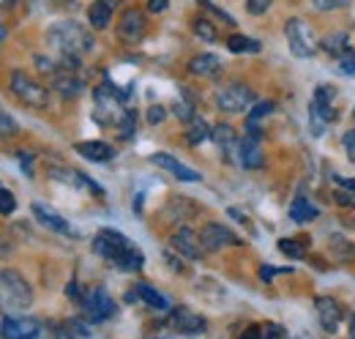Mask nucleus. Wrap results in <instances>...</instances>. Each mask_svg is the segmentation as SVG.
Segmentation results:
<instances>
[{
	"instance_id": "f257e3e1",
	"label": "nucleus",
	"mask_w": 355,
	"mask_h": 339,
	"mask_svg": "<svg viewBox=\"0 0 355 339\" xmlns=\"http://www.w3.org/2000/svg\"><path fill=\"white\" fill-rule=\"evenodd\" d=\"M93 252L104 257L107 263H112L118 271H126V274H134L145 265V254L134 247L132 238H126L123 233H118L112 227H104V230L96 233Z\"/></svg>"
},
{
	"instance_id": "f03ea898",
	"label": "nucleus",
	"mask_w": 355,
	"mask_h": 339,
	"mask_svg": "<svg viewBox=\"0 0 355 339\" xmlns=\"http://www.w3.org/2000/svg\"><path fill=\"white\" fill-rule=\"evenodd\" d=\"M46 44L60 52V55H77L83 58L85 52H90L96 47V39L85 25L74 22V19H63V22H55L49 31H46Z\"/></svg>"
},
{
	"instance_id": "7ed1b4c3",
	"label": "nucleus",
	"mask_w": 355,
	"mask_h": 339,
	"mask_svg": "<svg viewBox=\"0 0 355 339\" xmlns=\"http://www.w3.org/2000/svg\"><path fill=\"white\" fill-rule=\"evenodd\" d=\"M31 304H33V290L28 279L14 268H3L0 271V309L17 312V309H28Z\"/></svg>"
},
{
	"instance_id": "20e7f679",
	"label": "nucleus",
	"mask_w": 355,
	"mask_h": 339,
	"mask_svg": "<svg viewBox=\"0 0 355 339\" xmlns=\"http://www.w3.org/2000/svg\"><path fill=\"white\" fill-rule=\"evenodd\" d=\"M129 90H118L115 85L110 83H101L96 90H93V118L101 124V126H118L121 115H123V101H126Z\"/></svg>"
},
{
	"instance_id": "39448f33",
	"label": "nucleus",
	"mask_w": 355,
	"mask_h": 339,
	"mask_svg": "<svg viewBox=\"0 0 355 339\" xmlns=\"http://www.w3.org/2000/svg\"><path fill=\"white\" fill-rule=\"evenodd\" d=\"M8 88H11L14 99L22 101V104L31 107V110H46V104H49V90H46L39 80H33L28 72H19V69L11 72Z\"/></svg>"
},
{
	"instance_id": "423d86ee",
	"label": "nucleus",
	"mask_w": 355,
	"mask_h": 339,
	"mask_svg": "<svg viewBox=\"0 0 355 339\" xmlns=\"http://www.w3.org/2000/svg\"><path fill=\"white\" fill-rule=\"evenodd\" d=\"M284 36H287V44H290V52L295 58H314L317 49H320V39L317 33L311 31V25L301 17H290L284 22Z\"/></svg>"
},
{
	"instance_id": "0eeeda50",
	"label": "nucleus",
	"mask_w": 355,
	"mask_h": 339,
	"mask_svg": "<svg viewBox=\"0 0 355 339\" xmlns=\"http://www.w3.org/2000/svg\"><path fill=\"white\" fill-rule=\"evenodd\" d=\"M254 101H257V96L246 83H227L216 90V107L222 113H230V115L246 113L249 107H254Z\"/></svg>"
},
{
	"instance_id": "6e6552de",
	"label": "nucleus",
	"mask_w": 355,
	"mask_h": 339,
	"mask_svg": "<svg viewBox=\"0 0 355 339\" xmlns=\"http://www.w3.org/2000/svg\"><path fill=\"white\" fill-rule=\"evenodd\" d=\"M80 306H83V315H85L88 323H104V320L115 317V312H118V304L110 298V293L104 288L90 290L88 296L80 301Z\"/></svg>"
},
{
	"instance_id": "1a4fd4ad",
	"label": "nucleus",
	"mask_w": 355,
	"mask_h": 339,
	"mask_svg": "<svg viewBox=\"0 0 355 339\" xmlns=\"http://www.w3.org/2000/svg\"><path fill=\"white\" fill-rule=\"evenodd\" d=\"M200 244H202L205 254L222 252L227 247H243L241 235H235V233H232L227 224H222V222H208V224L200 230Z\"/></svg>"
},
{
	"instance_id": "9d476101",
	"label": "nucleus",
	"mask_w": 355,
	"mask_h": 339,
	"mask_svg": "<svg viewBox=\"0 0 355 339\" xmlns=\"http://www.w3.org/2000/svg\"><path fill=\"white\" fill-rule=\"evenodd\" d=\"M148 33V17L142 8L137 6H129L121 11L118 17V39L126 44H139Z\"/></svg>"
},
{
	"instance_id": "9b49d317",
	"label": "nucleus",
	"mask_w": 355,
	"mask_h": 339,
	"mask_svg": "<svg viewBox=\"0 0 355 339\" xmlns=\"http://www.w3.org/2000/svg\"><path fill=\"white\" fill-rule=\"evenodd\" d=\"M167 326L178 331V334H186V337H197L208 329V320L197 312H191L189 306H173L170 315H167Z\"/></svg>"
},
{
	"instance_id": "f8f14e48",
	"label": "nucleus",
	"mask_w": 355,
	"mask_h": 339,
	"mask_svg": "<svg viewBox=\"0 0 355 339\" xmlns=\"http://www.w3.org/2000/svg\"><path fill=\"white\" fill-rule=\"evenodd\" d=\"M42 334V323L36 317L6 315L0 320V339H36Z\"/></svg>"
},
{
	"instance_id": "ddd939ff",
	"label": "nucleus",
	"mask_w": 355,
	"mask_h": 339,
	"mask_svg": "<svg viewBox=\"0 0 355 339\" xmlns=\"http://www.w3.org/2000/svg\"><path fill=\"white\" fill-rule=\"evenodd\" d=\"M170 247L186 260H202L205 257V249L200 244V233H194L191 227H178L170 238Z\"/></svg>"
},
{
	"instance_id": "4468645a",
	"label": "nucleus",
	"mask_w": 355,
	"mask_h": 339,
	"mask_svg": "<svg viewBox=\"0 0 355 339\" xmlns=\"http://www.w3.org/2000/svg\"><path fill=\"white\" fill-rule=\"evenodd\" d=\"M314 306H317L320 326H322L328 334H336V329H339V323H342V306H339V301L331 296H320V298H314Z\"/></svg>"
},
{
	"instance_id": "2eb2a0df",
	"label": "nucleus",
	"mask_w": 355,
	"mask_h": 339,
	"mask_svg": "<svg viewBox=\"0 0 355 339\" xmlns=\"http://www.w3.org/2000/svg\"><path fill=\"white\" fill-rule=\"evenodd\" d=\"M49 80H52V90L58 96H63V99H77L83 93V88H85L83 77L77 72H69V69H60V66Z\"/></svg>"
},
{
	"instance_id": "dca6fc26",
	"label": "nucleus",
	"mask_w": 355,
	"mask_h": 339,
	"mask_svg": "<svg viewBox=\"0 0 355 339\" xmlns=\"http://www.w3.org/2000/svg\"><path fill=\"white\" fill-rule=\"evenodd\" d=\"M150 162H153L156 167L167 170L170 175H175L178 181H186V183H197V181L202 178L197 170L186 167L183 162H178L175 156H170V154H162V151H159V154H153V156H150Z\"/></svg>"
},
{
	"instance_id": "f3484780",
	"label": "nucleus",
	"mask_w": 355,
	"mask_h": 339,
	"mask_svg": "<svg viewBox=\"0 0 355 339\" xmlns=\"http://www.w3.org/2000/svg\"><path fill=\"white\" fill-rule=\"evenodd\" d=\"M49 178L52 181H60V183H69V186H77V189H90L93 195H104V189L96 181H90L85 172H80V170L49 167Z\"/></svg>"
},
{
	"instance_id": "a211bd4d",
	"label": "nucleus",
	"mask_w": 355,
	"mask_h": 339,
	"mask_svg": "<svg viewBox=\"0 0 355 339\" xmlns=\"http://www.w3.org/2000/svg\"><path fill=\"white\" fill-rule=\"evenodd\" d=\"M238 162H241V167L246 170H260L266 165V156H263V148H260V140H254V137H243L241 142H238V156H235Z\"/></svg>"
},
{
	"instance_id": "6ab92c4d",
	"label": "nucleus",
	"mask_w": 355,
	"mask_h": 339,
	"mask_svg": "<svg viewBox=\"0 0 355 339\" xmlns=\"http://www.w3.org/2000/svg\"><path fill=\"white\" fill-rule=\"evenodd\" d=\"M189 74L205 77V80L219 77V74H222V60H219V55H214V52H200V55H194V58L189 60Z\"/></svg>"
},
{
	"instance_id": "aec40b11",
	"label": "nucleus",
	"mask_w": 355,
	"mask_h": 339,
	"mask_svg": "<svg viewBox=\"0 0 355 339\" xmlns=\"http://www.w3.org/2000/svg\"><path fill=\"white\" fill-rule=\"evenodd\" d=\"M211 140L216 142V148L222 151L224 156H230V159L238 156V142H241V137H238V131L230 126V124H219V126L211 129Z\"/></svg>"
},
{
	"instance_id": "412c9836",
	"label": "nucleus",
	"mask_w": 355,
	"mask_h": 339,
	"mask_svg": "<svg viewBox=\"0 0 355 339\" xmlns=\"http://www.w3.org/2000/svg\"><path fill=\"white\" fill-rule=\"evenodd\" d=\"M74 151L83 156V159H88V162H110L112 156H115V148L110 145V142H101V140H85V142H77L74 145Z\"/></svg>"
},
{
	"instance_id": "4be33fe9",
	"label": "nucleus",
	"mask_w": 355,
	"mask_h": 339,
	"mask_svg": "<svg viewBox=\"0 0 355 339\" xmlns=\"http://www.w3.org/2000/svg\"><path fill=\"white\" fill-rule=\"evenodd\" d=\"M31 211H33V216L44 224L46 230H52V233H63V235H71L69 222H66L58 211H52L49 206H44V203H33V206H31Z\"/></svg>"
},
{
	"instance_id": "5701e85b",
	"label": "nucleus",
	"mask_w": 355,
	"mask_h": 339,
	"mask_svg": "<svg viewBox=\"0 0 355 339\" xmlns=\"http://www.w3.org/2000/svg\"><path fill=\"white\" fill-rule=\"evenodd\" d=\"M112 11H115V3L112 0H93L88 6V22L93 31H107L110 22H112Z\"/></svg>"
},
{
	"instance_id": "b1692460",
	"label": "nucleus",
	"mask_w": 355,
	"mask_h": 339,
	"mask_svg": "<svg viewBox=\"0 0 355 339\" xmlns=\"http://www.w3.org/2000/svg\"><path fill=\"white\" fill-rule=\"evenodd\" d=\"M134 293L137 298L142 301V304H148L150 309H159V312H170L173 306H170V298L164 296V293H159L153 285H148V282H137L134 285Z\"/></svg>"
},
{
	"instance_id": "393cba45",
	"label": "nucleus",
	"mask_w": 355,
	"mask_h": 339,
	"mask_svg": "<svg viewBox=\"0 0 355 339\" xmlns=\"http://www.w3.org/2000/svg\"><path fill=\"white\" fill-rule=\"evenodd\" d=\"M317 216H320V208L311 203L304 192H298L295 200H293V206H290V219L298 222V224H306V222H314Z\"/></svg>"
},
{
	"instance_id": "a878e982",
	"label": "nucleus",
	"mask_w": 355,
	"mask_h": 339,
	"mask_svg": "<svg viewBox=\"0 0 355 339\" xmlns=\"http://www.w3.org/2000/svg\"><path fill=\"white\" fill-rule=\"evenodd\" d=\"M211 137V126H208V121L202 118V115H191L189 121H186V142L189 145H200V142H205Z\"/></svg>"
},
{
	"instance_id": "bb28decb",
	"label": "nucleus",
	"mask_w": 355,
	"mask_h": 339,
	"mask_svg": "<svg viewBox=\"0 0 355 339\" xmlns=\"http://www.w3.org/2000/svg\"><path fill=\"white\" fill-rule=\"evenodd\" d=\"M320 47L328 52V55H334V58H339V55H345L347 49H350V36L345 33V31H336V33H328V36H322L320 39Z\"/></svg>"
},
{
	"instance_id": "cd10ccee",
	"label": "nucleus",
	"mask_w": 355,
	"mask_h": 339,
	"mask_svg": "<svg viewBox=\"0 0 355 339\" xmlns=\"http://www.w3.org/2000/svg\"><path fill=\"white\" fill-rule=\"evenodd\" d=\"M331 254L339 260V263H355V244L350 238H345V235H331Z\"/></svg>"
},
{
	"instance_id": "c85d7f7f",
	"label": "nucleus",
	"mask_w": 355,
	"mask_h": 339,
	"mask_svg": "<svg viewBox=\"0 0 355 339\" xmlns=\"http://www.w3.org/2000/svg\"><path fill=\"white\" fill-rule=\"evenodd\" d=\"M227 49L235 52V55H257L263 49V44L257 39H249V36H241V33H232L227 39Z\"/></svg>"
},
{
	"instance_id": "c756f323",
	"label": "nucleus",
	"mask_w": 355,
	"mask_h": 339,
	"mask_svg": "<svg viewBox=\"0 0 355 339\" xmlns=\"http://www.w3.org/2000/svg\"><path fill=\"white\" fill-rule=\"evenodd\" d=\"M309 249V238H279V252L290 260H304Z\"/></svg>"
},
{
	"instance_id": "7c9ffc66",
	"label": "nucleus",
	"mask_w": 355,
	"mask_h": 339,
	"mask_svg": "<svg viewBox=\"0 0 355 339\" xmlns=\"http://www.w3.org/2000/svg\"><path fill=\"white\" fill-rule=\"evenodd\" d=\"M191 31H194V36L202 39V42H208V44L219 42V31H216L214 19H208V17H194V19H191Z\"/></svg>"
},
{
	"instance_id": "2f4dec72",
	"label": "nucleus",
	"mask_w": 355,
	"mask_h": 339,
	"mask_svg": "<svg viewBox=\"0 0 355 339\" xmlns=\"http://www.w3.org/2000/svg\"><path fill=\"white\" fill-rule=\"evenodd\" d=\"M118 134L123 137V140H132L134 137V131H137V113L134 110H123V115H121V121H118Z\"/></svg>"
},
{
	"instance_id": "473e14b6",
	"label": "nucleus",
	"mask_w": 355,
	"mask_h": 339,
	"mask_svg": "<svg viewBox=\"0 0 355 339\" xmlns=\"http://www.w3.org/2000/svg\"><path fill=\"white\" fill-rule=\"evenodd\" d=\"M19 134V126H17V121L6 113V110H0V140H8V137H17Z\"/></svg>"
},
{
	"instance_id": "72a5a7b5",
	"label": "nucleus",
	"mask_w": 355,
	"mask_h": 339,
	"mask_svg": "<svg viewBox=\"0 0 355 339\" xmlns=\"http://www.w3.org/2000/svg\"><path fill=\"white\" fill-rule=\"evenodd\" d=\"M273 107H276L273 101H257V104H254V110L249 113V118H246V121H249V124H260V118L270 115V113H273Z\"/></svg>"
},
{
	"instance_id": "f704fd0d",
	"label": "nucleus",
	"mask_w": 355,
	"mask_h": 339,
	"mask_svg": "<svg viewBox=\"0 0 355 339\" xmlns=\"http://www.w3.org/2000/svg\"><path fill=\"white\" fill-rule=\"evenodd\" d=\"M17 211V197L8 189H0V216H11Z\"/></svg>"
},
{
	"instance_id": "c9c22d12",
	"label": "nucleus",
	"mask_w": 355,
	"mask_h": 339,
	"mask_svg": "<svg viewBox=\"0 0 355 339\" xmlns=\"http://www.w3.org/2000/svg\"><path fill=\"white\" fill-rule=\"evenodd\" d=\"M311 6L317 11H339V8L350 6V0H311Z\"/></svg>"
},
{
	"instance_id": "e433bc0d",
	"label": "nucleus",
	"mask_w": 355,
	"mask_h": 339,
	"mask_svg": "<svg viewBox=\"0 0 355 339\" xmlns=\"http://www.w3.org/2000/svg\"><path fill=\"white\" fill-rule=\"evenodd\" d=\"M145 118H148L150 126H159V124L167 118V110H164L162 104H153V107H148V115H145Z\"/></svg>"
},
{
	"instance_id": "4c0bfd02",
	"label": "nucleus",
	"mask_w": 355,
	"mask_h": 339,
	"mask_svg": "<svg viewBox=\"0 0 355 339\" xmlns=\"http://www.w3.org/2000/svg\"><path fill=\"white\" fill-rule=\"evenodd\" d=\"M270 3H273V0H246V11H249L252 17H263L268 8H270Z\"/></svg>"
},
{
	"instance_id": "58836bf2",
	"label": "nucleus",
	"mask_w": 355,
	"mask_h": 339,
	"mask_svg": "<svg viewBox=\"0 0 355 339\" xmlns=\"http://www.w3.org/2000/svg\"><path fill=\"white\" fill-rule=\"evenodd\" d=\"M197 3H200V6H202V8H208V11H211V14H214V17H219V19H224V22H227V25H235V19H232V17H230V14H227V11H222V8H219V6H214V3H211V0H197Z\"/></svg>"
},
{
	"instance_id": "ea45409f",
	"label": "nucleus",
	"mask_w": 355,
	"mask_h": 339,
	"mask_svg": "<svg viewBox=\"0 0 355 339\" xmlns=\"http://www.w3.org/2000/svg\"><path fill=\"white\" fill-rule=\"evenodd\" d=\"M173 113H175L178 118L183 121V124H186V121L194 115V107H191L189 101H175V104H173Z\"/></svg>"
},
{
	"instance_id": "a19ab883",
	"label": "nucleus",
	"mask_w": 355,
	"mask_h": 339,
	"mask_svg": "<svg viewBox=\"0 0 355 339\" xmlns=\"http://www.w3.org/2000/svg\"><path fill=\"white\" fill-rule=\"evenodd\" d=\"M334 200H336L339 206H345V208H355V195L353 192H347V189L334 192Z\"/></svg>"
},
{
	"instance_id": "79ce46f5",
	"label": "nucleus",
	"mask_w": 355,
	"mask_h": 339,
	"mask_svg": "<svg viewBox=\"0 0 355 339\" xmlns=\"http://www.w3.org/2000/svg\"><path fill=\"white\" fill-rule=\"evenodd\" d=\"M170 8V0H148L145 3V11L148 14H164Z\"/></svg>"
},
{
	"instance_id": "37998d69",
	"label": "nucleus",
	"mask_w": 355,
	"mask_h": 339,
	"mask_svg": "<svg viewBox=\"0 0 355 339\" xmlns=\"http://www.w3.org/2000/svg\"><path fill=\"white\" fill-rule=\"evenodd\" d=\"M345 151H347V159L355 165V129H350V131L345 134Z\"/></svg>"
},
{
	"instance_id": "c03bdc74",
	"label": "nucleus",
	"mask_w": 355,
	"mask_h": 339,
	"mask_svg": "<svg viewBox=\"0 0 355 339\" xmlns=\"http://www.w3.org/2000/svg\"><path fill=\"white\" fill-rule=\"evenodd\" d=\"M287 271H290V268H270V265H263V268H260V276H263V282H270L276 274H287Z\"/></svg>"
},
{
	"instance_id": "a18cd8bd",
	"label": "nucleus",
	"mask_w": 355,
	"mask_h": 339,
	"mask_svg": "<svg viewBox=\"0 0 355 339\" xmlns=\"http://www.w3.org/2000/svg\"><path fill=\"white\" fill-rule=\"evenodd\" d=\"M263 339H287V334H284L282 326H268L266 331H263Z\"/></svg>"
},
{
	"instance_id": "49530a36",
	"label": "nucleus",
	"mask_w": 355,
	"mask_h": 339,
	"mask_svg": "<svg viewBox=\"0 0 355 339\" xmlns=\"http://www.w3.org/2000/svg\"><path fill=\"white\" fill-rule=\"evenodd\" d=\"M238 339H263V329L260 326H246Z\"/></svg>"
},
{
	"instance_id": "de8ad7c7",
	"label": "nucleus",
	"mask_w": 355,
	"mask_h": 339,
	"mask_svg": "<svg viewBox=\"0 0 355 339\" xmlns=\"http://www.w3.org/2000/svg\"><path fill=\"white\" fill-rule=\"evenodd\" d=\"M66 296L69 298H74V301H83V290H80V282H77V279H71V282H69V288H66Z\"/></svg>"
},
{
	"instance_id": "09e8293b",
	"label": "nucleus",
	"mask_w": 355,
	"mask_h": 339,
	"mask_svg": "<svg viewBox=\"0 0 355 339\" xmlns=\"http://www.w3.org/2000/svg\"><path fill=\"white\" fill-rule=\"evenodd\" d=\"M164 257H167V263H170V265H173V268H175L178 274H180V271H186V265H180V260H178L175 254H170V249H167V252H164Z\"/></svg>"
},
{
	"instance_id": "8fccbe9b",
	"label": "nucleus",
	"mask_w": 355,
	"mask_h": 339,
	"mask_svg": "<svg viewBox=\"0 0 355 339\" xmlns=\"http://www.w3.org/2000/svg\"><path fill=\"white\" fill-rule=\"evenodd\" d=\"M339 186H342V189H347V192H353V195H355V178H339Z\"/></svg>"
},
{
	"instance_id": "3c124183",
	"label": "nucleus",
	"mask_w": 355,
	"mask_h": 339,
	"mask_svg": "<svg viewBox=\"0 0 355 339\" xmlns=\"http://www.w3.org/2000/svg\"><path fill=\"white\" fill-rule=\"evenodd\" d=\"M347 339H355V315H353V320H350V337Z\"/></svg>"
},
{
	"instance_id": "603ef678",
	"label": "nucleus",
	"mask_w": 355,
	"mask_h": 339,
	"mask_svg": "<svg viewBox=\"0 0 355 339\" xmlns=\"http://www.w3.org/2000/svg\"><path fill=\"white\" fill-rule=\"evenodd\" d=\"M17 0H0V6H14Z\"/></svg>"
},
{
	"instance_id": "864d4df0",
	"label": "nucleus",
	"mask_w": 355,
	"mask_h": 339,
	"mask_svg": "<svg viewBox=\"0 0 355 339\" xmlns=\"http://www.w3.org/2000/svg\"><path fill=\"white\" fill-rule=\"evenodd\" d=\"M3 39H6V31H3V25H0V42H3Z\"/></svg>"
},
{
	"instance_id": "5fc2aeb1",
	"label": "nucleus",
	"mask_w": 355,
	"mask_h": 339,
	"mask_svg": "<svg viewBox=\"0 0 355 339\" xmlns=\"http://www.w3.org/2000/svg\"><path fill=\"white\" fill-rule=\"evenodd\" d=\"M353 115H355V110H353Z\"/></svg>"
},
{
	"instance_id": "6e6d98bb",
	"label": "nucleus",
	"mask_w": 355,
	"mask_h": 339,
	"mask_svg": "<svg viewBox=\"0 0 355 339\" xmlns=\"http://www.w3.org/2000/svg\"><path fill=\"white\" fill-rule=\"evenodd\" d=\"M159 339H164V337H159Z\"/></svg>"
}]
</instances>
